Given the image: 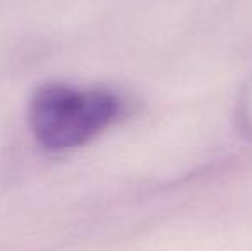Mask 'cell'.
Here are the masks:
<instances>
[{
	"label": "cell",
	"mask_w": 252,
	"mask_h": 251,
	"mask_svg": "<svg viewBox=\"0 0 252 251\" xmlns=\"http://www.w3.org/2000/svg\"><path fill=\"white\" fill-rule=\"evenodd\" d=\"M120 110V100L110 91L47 84L31 98L28 121L41 146L63 151L98 136L119 117Z\"/></svg>",
	"instance_id": "obj_1"
}]
</instances>
